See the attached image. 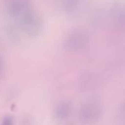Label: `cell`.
Masks as SVG:
<instances>
[{"instance_id": "1", "label": "cell", "mask_w": 125, "mask_h": 125, "mask_svg": "<svg viewBox=\"0 0 125 125\" xmlns=\"http://www.w3.org/2000/svg\"><path fill=\"white\" fill-rule=\"evenodd\" d=\"M101 107L99 104L96 103H88L81 107L78 118L82 125H91L98 121L101 116Z\"/></svg>"}, {"instance_id": "3", "label": "cell", "mask_w": 125, "mask_h": 125, "mask_svg": "<svg viewBox=\"0 0 125 125\" xmlns=\"http://www.w3.org/2000/svg\"><path fill=\"white\" fill-rule=\"evenodd\" d=\"M13 125V121H12V119L10 117V116H7V117H6L4 119V121H3V122H2V124L1 125Z\"/></svg>"}, {"instance_id": "2", "label": "cell", "mask_w": 125, "mask_h": 125, "mask_svg": "<svg viewBox=\"0 0 125 125\" xmlns=\"http://www.w3.org/2000/svg\"><path fill=\"white\" fill-rule=\"evenodd\" d=\"M72 113V105L67 101L60 102L56 105L54 110L55 116L58 120L64 121L67 119Z\"/></svg>"}]
</instances>
